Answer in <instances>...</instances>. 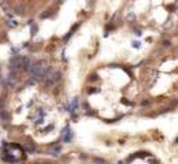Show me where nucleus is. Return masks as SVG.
<instances>
[{
    "mask_svg": "<svg viewBox=\"0 0 178 164\" xmlns=\"http://www.w3.org/2000/svg\"><path fill=\"white\" fill-rule=\"evenodd\" d=\"M23 10H25V8H23V5H16V7H15V11L18 12V14H22V12H23Z\"/></svg>",
    "mask_w": 178,
    "mask_h": 164,
    "instance_id": "20e7f679",
    "label": "nucleus"
},
{
    "mask_svg": "<svg viewBox=\"0 0 178 164\" xmlns=\"http://www.w3.org/2000/svg\"><path fill=\"white\" fill-rule=\"evenodd\" d=\"M60 78H62V74H60V72H53L52 79H53V81H55V82H56V81H59Z\"/></svg>",
    "mask_w": 178,
    "mask_h": 164,
    "instance_id": "f03ea898",
    "label": "nucleus"
},
{
    "mask_svg": "<svg viewBox=\"0 0 178 164\" xmlns=\"http://www.w3.org/2000/svg\"><path fill=\"white\" fill-rule=\"evenodd\" d=\"M53 85H55V81H53L52 78H49V77H48V78H47V81H45V86L51 87V86H53Z\"/></svg>",
    "mask_w": 178,
    "mask_h": 164,
    "instance_id": "f257e3e1",
    "label": "nucleus"
},
{
    "mask_svg": "<svg viewBox=\"0 0 178 164\" xmlns=\"http://www.w3.org/2000/svg\"><path fill=\"white\" fill-rule=\"evenodd\" d=\"M133 18H134V15H133V14H130V15L127 16V19H129V20H131V19H133Z\"/></svg>",
    "mask_w": 178,
    "mask_h": 164,
    "instance_id": "423d86ee",
    "label": "nucleus"
},
{
    "mask_svg": "<svg viewBox=\"0 0 178 164\" xmlns=\"http://www.w3.org/2000/svg\"><path fill=\"white\" fill-rule=\"evenodd\" d=\"M1 7H3L5 11L8 10V5H7V3H5V1H3V3H1Z\"/></svg>",
    "mask_w": 178,
    "mask_h": 164,
    "instance_id": "39448f33",
    "label": "nucleus"
},
{
    "mask_svg": "<svg viewBox=\"0 0 178 164\" xmlns=\"http://www.w3.org/2000/svg\"><path fill=\"white\" fill-rule=\"evenodd\" d=\"M0 116H1V119H4V120H8L10 119V115L5 112V111H3V112H0Z\"/></svg>",
    "mask_w": 178,
    "mask_h": 164,
    "instance_id": "7ed1b4c3",
    "label": "nucleus"
}]
</instances>
